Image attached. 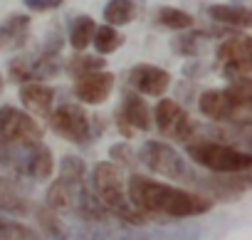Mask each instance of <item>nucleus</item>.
<instances>
[{"instance_id":"f257e3e1","label":"nucleus","mask_w":252,"mask_h":240,"mask_svg":"<svg viewBox=\"0 0 252 240\" xmlns=\"http://www.w3.org/2000/svg\"><path fill=\"white\" fill-rule=\"evenodd\" d=\"M126 196L131 206L141 210L146 218H193L203 215L213 208V201L203 193H193L178 186H168L154 181L149 176L134 173L126 183Z\"/></svg>"},{"instance_id":"f03ea898","label":"nucleus","mask_w":252,"mask_h":240,"mask_svg":"<svg viewBox=\"0 0 252 240\" xmlns=\"http://www.w3.org/2000/svg\"><path fill=\"white\" fill-rule=\"evenodd\" d=\"M203 116L218 124L250 127L252 122V79L230 82L225 89H208L198 97Z\"/></svg>"},{"instance_id":"7ed1b4c3","label":"nucleus","mask_w":252,"mask_h":240,"mask_svg":"<svg viewBox=\"0 0 252 240\" xmlns=\"http://www.w3.org/2000/svg\"><path fill=\"white\" fill-rule=\"evenodd\" d=\"M92 193L96 196V201L121 223L126 225H144L149 223V218L136 210L126 196V183L124 176L119 171V166H114L111 161H99L92 171Z\"/></svg>"},{"instance_id":"20e7f679","label":"nucleus","mask_w":252,"mask_h":240,"mask_svg":"<svg viewBox=\"0 0 252 240\" xmlns=\"http://www.w3.org/2000/svg\"><path fill=\"white\" fill-rule=\"evenodd\" d=\"M186 154L193 164L208 169L210 173H247L252 169V154L227 146L215 139H190L186 141Z\"/></svg>"},{"instance_id":"39448f33","label":"nucleus","mask_w":252,"mask_h":240,"mask_svg":"<svg viewBox=\"0 0 252 240\" xmlns=\"http://www.w3.org/2000/svg\"><path fill=\"white\" fill-rule=\"evenodd\" d=\"M139 159L146 169H151L158 176H166V178H173L181 183H190V186H195V181H198V171L173 146H168L163 141H146L139 151Z\"/></svg>"},{"instance_id":"423d86ee","label":"nucleus","mask_w":252,"mask_h":240,"mask_svg":"<svg viewBox=\"0 0 252 240\" xmlns=\"http://www.w3.org/2000/svg\"><path fill=\"white\" fill-rule=\"evenodd\" d=\"M47 119H50V129L57 137H62V139H67V141H72L77 146H89L92 139L96 137L92 116L74 102L60 104L57 109L50 111Z\"/></svg>"},{"instance_id":"0eeeda50","label":"nucleus","mask_w":252,"mask_h":240,"mask_svg":"<svg viewBox=\"0 0 252 240\" xmlns=\"http://www.w3.org/2000/svg\"><path fill=\"white\" fill-rule=\"evenodd\" d=\"M220 72L225 74L227 82L237 79H250L252 74V40L245 35H230L222 40L215 50Z\"/></svg>"},{"instance_id":"6e6552de","label":"nucleus","mask_w":252,"mask_h":240,"mask_svg":"<svg viewBox=\"0 0 252 240\" xmlns=\"http://www.w3.org/2000/svg\"><path fill=\"white\" fill-rule=\"evenodd\" d=\"M8 169L32 181H47L55 171V159H52V151L42 141H32V144H23L13 149Z\"/></svg>"},{"instance_id":"1a4fd4ad","label":"nucleus","mask_w":252,"mask_h":240,"mask_svg":"<svg viewBox=\"0 0 252 240\" xmlns=\"http://www.w3.org/2000/svg\"><path fill=\"white\" fill-rule=\"evenodd\" d=\"M0 139L13 146L42 141V127L28 111L5 104V106H0Z\"/></svg>"},{"instance_id":"9d476101","label":"nucleus","mask_w":252,"mask_h":240,"mask_svg":"<svg viewBox=\"0 0 252 240\" xmlns=\"http://www.w3.org/2000/svg\"><path fill=\"white\" fill-rule=\"evenodd\" d=\"M151 119L156 122L161 134H166V137H171V139H176L181 144L190 141L195 137V132H198V124L190 119V114L173 99H161L156 104Z\"/></svg>"},{"instance_id":"9b49d317","label":"nucleus","mask_w":252,"mask_h":240,"mask_svg":"<svg viewBox=\"0 0 252 240\" xmlns=\"http://www.w3.org/2000/svg\"><path fill=\"white\" fill-rule=\"evenodd\" d=\"M60 69L62 67H60L57 52H47V50H42L40 55H32V57H18V60L8 62V74L18 84L52 79L60 74Z\"/></svg>"},{"instance_id":"f8f14e48","label":"nucleus","mask_w":252,"mask_h":240,"mask_svg":"<svg viewBox=\"0 0 252 240\" xmlns=\"http://www.w3.org/2000/svg\"><path fill=\"white\" fill-rule=\"evenodd\" d=\"M195 188L205 191V196L213 201H237L240 196L247 193L250 188V176L247 173H208L200 176L195 181Z\"/></svg>"},{"instance_id":"ddd939ff","label":"nucleus","mask_w":252,"mask_h":240,"mask_svg":"<svg viewBox=\"0 0 252 240\" xmlns=\"http://www.w3.org/2000/svg\"><path fill=\"white\" fill-rule=\"evenodd\" d=\"M126 79H129L134 92L146 94V97H161L171 87V74L166 69H161L156 65H146V62H141L134 69H129Z\"/></svg>"},{"instance_id":"4468645a","label":"nucleus","mask_w":252,"mask_h":240,"mask_svg":"<svg viewBox=\"0 0 252 240\" xmlns=\"http://www.w3.org/2000/svg\"><path fill=\"white\" fill-rule=\"evenodd\" d=\"M114 74L106 72V69H99V72H89L84 77H77V84H74V97L84 104H104L114 89Z\"/></svg>"},{"instance_id":"2eb2a0df","label":"nucleus","mask_w":252,"mask_h":240,"mask_svg":"<svg viewBox=\"0 0 252 240\" xmlns=\"http://www.w3.org/2000/svg\"><path fill=\"white\" fill-rule=\"evenodd\" d=\"M30 196L23 183H18L10 176H0V210L10 213V215H28L32 213Z\"/></svg>"},{"instance_id":"dca6fc26","label":"nucleus","mask_w":252,"mask_h":240,"mask_svg":"<svg viewBox=\"0 0 252 240\" xmlns=\"http://www.w3.org/2000/svg\"><path fill=\"white\" fill-rule=\"evenodd\" d=\"M119 116H121L134 132H149V129L154 127L149 104L144 102V97H139V94H134V92H126V94H124V104H121Z\"/></svg>"},{"instance_id":"f3484780","label":"nucleus","mask_w":252,"mask_h":240,"mask_svg":"<svg viewBox=\"0 0 252 240\" xmlns=\"http://www.w3.org/2000/svg\"><path fill=\"white\" fill-rule=\"evenodd\" d=\"M20 102L37 116H50L55 109V89L42 82H25L20 87Z\"/></svg>"},{"instance_id":"a211bd4d","label":"nucleus","mask_w":252,"mask_h":240,"mask_svg":"<svg viewBox=\"0 0 252 240\" xmlns=\"http://www.w3.org/2000/svg\"><path fill=\"white\" fill-rule=\"evenodd\" d=\"M30 37V18L23 13H15L0 23V47L8 50H20L25 47Z\"/></svg>"},{"instance_id":"6ab92c4d","label":"nucleus","mask_w":252,"mask_h":240,"mask_svg":"<svg viewBox=\"0 0 252 240\" xmlns=\"http://www.w3.org/2000/svg\"><path fill=\"white\" fill-rule=\"evenodd\" d=\"M208 18H213L220 25L227 28H247L252 25V13L245 5H208L205 8Z\"/></svg>"},{"instance_id":"aec40b11","label":"nucleus","mask_w":252,"mask_h":240,"mask_svg":"<svg viewBox=\"0 0 252 240\" xmlns=\"http://www.w3.org/2000/svg\"><path fill=\"white\" fill-rule=\"evenodd\" d=\"M136 15H139L136 0H109V3L104 5V20H106V25H111V28L129 25Z\"/></svg>"},{"instance_id":"412c9836","label":"nucleus","mask_w":252,"mask_h":240,"mask_svg":"<svg viewBox=\"0 0 252 240\" xmlns=\"http://www.w3.org/2000/svg\"><path fill=\"white\" fill-rule=\"evenodd\" d=\"M213 35H215L213 30H195V28L183 30V35H178V37L171 42V50H173L176 55L193 57V55H198V52L203 50V42H205L208 37H213Z\"/></svg>"},{"instance_id":"4be33fe9","label":"nucleus","mask_w":252,"mask_h":240,"mask_svg":"<svg viewBox=\"0 0 252 240\" xmlns=\"http://www.w3.org/2000/svg\"><path fill=\"white\" fill-rule=\"evenodd\" d=\"M32 213H35L40 228L45 230V235H47L50 240H67V238H69V225L60 218V213L50 210L47 206L32 208Z\"/></svg>"},{"instance_id":"5701e85b","label":"nucleus","mask_w":252,"mask_h":240,"mask_svg":"<svg viewBox=\"0 0 252 240\" xmlns=\"http://www.w3.org/2000/svg\"><path fill=\"white\" fill-rule=\"evenodd\" d=\"M94 30H96L94 18H89V15H77V18H72V23H69V45H72L77 52L87 50V47L92 45Z\"/></svg>"},{"instance_id":"b1692460","label":"nucleus","mask_w":252,"mask_h":240,"mask_svg":"<svg viewBox=\"0 0 252 240\" xmlns=\"http://www.w3.org/2000/svg\"><path fill=\"white\" fill-rule=\"evenodd\" d=\"M156 23H158L161 28H166V30H178V33L195 28V18H193L190 13L178 10V8H171V5L158 8V13H156Z\"/></svg>"},{"instance_id":"393cba45","label":"nucleus","mask_w":252,"mask_h":240,"mask_svg":"<svg viewBox=\"0 0 252 240\" xmlns=\"http://www.w3.org/2000/svg\"><path fill=\"white\" fill-rule=\"evenodd\" d=\"M92 40H94V50L99 55H111V52H116L124 45V35L116 28H111V25H99L94 30Z\"/></svg>"},{"instance_id":"a878e982","label":"nucleus","mask_w":252,"mask_h":240,"mask_svg":"<svg viewBox=\"0 0 252 240\" xmlns=\"http://www.w3.org/2000/svg\"><path fill=\"white\" fill-rule=\"evenodd\" d=\"M0 240H42L40 233L20 220L0 215Z\"/></svg>"},{"instance_id":"bb28decb","label":"nucleus","mask_w":252,"mask_h":240,"mask_svg":"<svg viewBox=\"0 0 252 240\" xmlns=\"http://www.w3.org/2000/svg\"><path fill=\"white\" fill-rule=\"evenodd\" d=\"M104 57H94V55H77V57H72L69 62H67V69H69V74L72 77H84V74H89V72H99V69H104Z\"/></svg>"},{"instance_id":"cd10ccee","label":"nucleus","mask_w":252,"mask_h":240,"mask_svg":"<svg viewBox=\"0 0 252 240\" xmlns=\"http://www.w3.org/2000/svg\"><path fill=\"white\" fill-rule=\"evenodd\" d=\"M109 154H111L114 164H121V166H136V156H134V151H131L129 144H114V146L109 149Z\"/></svg>"},{"instance_id":"c85d7f7f","label":"nucleus","mask_w":252,"mask_h":240,"mask_svg":"<svg viewBox=\"0 0 252 240\" xmlns=\"http://www.w3.org/2000/svg\"><path fill=\"white\" fill-rule=\"evenodd\" d=\"M28 10H35V13H47V10H55L60 8L64 0H23Z\"/></svg>"},{"instance_id":"c756f323","label":"nucleus","mask_w":252,"mask_h":240,"mask_svg":"<svg viewBox=\"0 0 252 240\" xmlns=\"http://www.w3.org/2000/svg\"><path fill=\"white\" fill-rule=\"evenodd\" d=\"M116 124H119V132H121L124 137H134V129H131L129 124H126V122H124L121 116H116Z\"/></svg>"},{"instance_id":"7c9ffc66","label":"nucleus","mask_w":252,"mask_h":240,"mask_svg":"<svg viewBox=\"0 0 252 240\" xmlns=\"http://www.w3.org/2000/svg\"><path fill=\"white\" fill-rule=\"evenodd\" d=\"M0 92H3V74H0Z\"/></svg>"}]
</instances>
